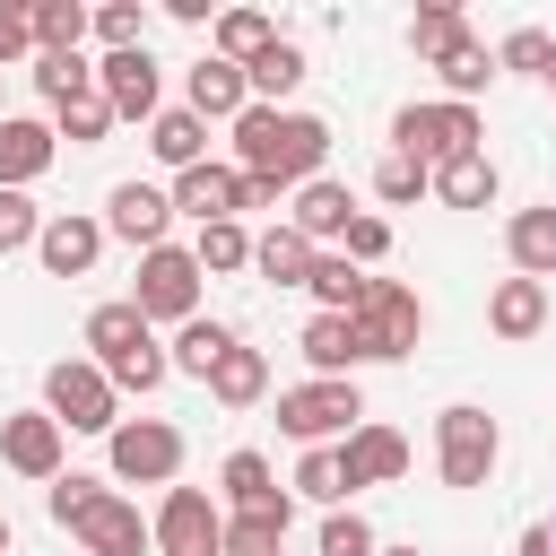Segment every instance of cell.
<instances>
[{"label": "cell", "mask_w": 556, "mask_h": 556, "mask_svg": "<svg viewBox=\"0 0 556 556\" xmlns=\"http://www.w3.org/2000/svg\"><path fill=\"white\" fill-rule=\"evenodd\" d=\"M0 122H9V104H0Z\"/></svg>", "instance_id": "51"}, {"label": "cell", "mask_w": 556, "mask_h": 556, "mask_svg": "<svg viewBox=\"0 0 556 556\" xmlns=\"http://www.w3.org/2000/svg\"><path fill=\"white\" fill-rule=\"evenodd\" d=\"M304 356H313V374L365 365V356H356V321H348V313H313V321H304Z\"/></svg>", "instance_id": "28"}, {"label": "cell", "mask_w": 556, "mask_h": 556, "mask_svg": "<svg viewBox=\"0 0 556 556\" xmlns=\"http://www.w3.org/2000/svg\"><path fill=\"white\" fill-rule=\"evenodd\" d=\"M513 556H556V530H547V521H530V530H521V547H513Z\"/></svg>", "instance_id": "48"}, {"label": "cell", "mask_w": 556, "mask_h": 556, "mask_svg": "<svg viewBox=\"0 0 556 556\" xmlns=\"http://www.w3.org/2000/svg\"><path fill=\"white\" fill-rule=\"evenodd\" d=\"M0 460L17 478H61V417L52 408H26V417H0Z\"/></svg>", "instance_id": "13"}, {"label": "cell", "mask_w": 556, "mask_h": 556, "mask_svg": "<svg viewBox=\"0 0 556 556\" xmlns=\"http://www.w3.org/2000/svg\"><path fill=\"white\" fill-rule=\"evenodd\" d=\"M261 391H269V356L261 348H226V365L208 374V400L217 408H252Z\"/></svg>", "instance_id": "26"}, {"label": "cell", "mask_w": 556, "mask_h": 556, "mask_svg": "<svg viewBox=\"0 0 556 556\" xmlns=\"http://www.w3.org/2000/svg\"><path fill=\"white\" fill-rule=\"evenodd\" d=\"M43 504H52L61 530H78L87 556H148V547H156V521H139L130 495H113V486H96V478H78V469H61V478L43 486Z\"/></svg>", "instance_id": "2"}, {"label": "cell", "mask_w": 556, "mask_h": 556, "mask_svg": "<svg viewBox=\"0 0 556 556\" xmlns=\"http://www.w3.org/2000/svg\"><path fill=\"white\" fill-rule=\"evenodd\" d=\"M547 530H556V521H547Z\"/></svg>", "instance_id": "53"}, {"label": "cell", "mask_w": 556, "mask_h": 556, "mask_svg": "<svg viewBox=\"0 0 556 556\" xmlns=\"http://www.w3.org/2000/svg\"><path fill=\"white\" fill-rule=\"evenodd\" d=\"M165 226H174V191H156V182H113V200H104V235L156 252Z\"/></svg>", "instance_id": "12"}, {"label": "cell", "mask_w": 556, "mask_h": 556, "mask_svg": "<svg viewBox=\"0 0 556 556\" xmlns=\"http://www.w3.org/2000/svg\"><path fill=\"white\" fill-rule=\"evenodd\" d=\"M87 348H96V365L113 374V391H156V382L174 374V356L156 348V321H148L130 295L87 313Z\"/></svg>", "instance_id": "3"}, {"label": "cell", "mask_w": 556, "mask_h": 556, "mask_svg": "<svg viewBox=\"0 0 556 556\" xmlns=\"http://www.w3.org/2000/svg\"><path fill=\"white\" fill-rule=\"evenodd\" d=\"M0 556H9V513H0Z\"/></svg>", "instance_id": "49"}, {"label": "cell", "mask_w": 556, "mask_h": 556, "mask_svg": "<svg viewBox=\"0 0 556 556\" xmlns=\"http://www.w3.org/2000/svg\"><path fill=\"white\" fill-rule=\"evenodd\" d=\"M434 70H443V87H452V104H469L486 78H495V52L478 43V35H460V43H443L434 52Z\"/></svg>", "instance_id": "29"}, {"label": "cell", "mask_w": 556, "mask_h": 556, "mask_svg": "<svg viewBox=\"0 0 556 556\" xmlns=\"http://www.w3.org/2000/svg\"><path fill=\"white\" fill-rule=\"evenodd\" d=\"M243 104H252V78H243L235 61H217V52L191 61V113H200V122H235Z\"/></svg>", "instance_id": "18"}, {"label": "cell", "mask_w": 556, "mask_h": 556, "mask_svg": "<svg viewBox=\"0 0 556 556\" xmlns=\"http://www.w3.org/2000/svg\"><path fill=\"white\" fill-rule=\"evenodd\" d=\"M235 191H243V174H235V165H208V156H200L191 174H174V208L200 217V226H226V217H235Z\"/></svg>", "instance_id": "17"}, {"label": "cell", "mask_w": 556, "mask_h": 556, "mask_svg": "<svg viewBox=\"0 0 556 556\" xmlns=\"http://www.w3.org/2000/svg\"><path fill=\"white\" fill-rule=\"evenodd\" d=\"M486 321H495V339H539L547 330V287L539 278H504L495 304H486Z\"/></svg>", "instance_id": "24"}, {"label": "cell", "mask_w": 556, "mask_h": 556, "mask_svg": "<svg viewBox=\"0 0 556 556\" xmlns=\"http://www.w3.org/2000/svg\"><path fill=\"white\" fill-rule=\"evenodd\" d=\"M460 35H469L460 9H417V17H408V52H426V61H434L443 43H460Z\"/></svg>", "instance_id": "41"}, {"label": "cell", "mask_w": 556, "mask_h": 556, "mask_svg": "<svg viewBox=\"0 0 556 556\" xmlns=\"http://www.w3.org/2000/svg\"><path fill=\"white\" fill-rule=\"evenodd\" d=\"M321 556H382V547H374V521H365V513H330V521H321Z\"/></svg>", "instance_id": "43"}, {"label": "cell", "mask_w": 556, "mask_h": 556, "mask_svg": "<svg viewBox=\"0 0 556 556\" xmlns=\"http://www.w3.org/2000/svg\"><path fill=\"white\" fill-rule=\"evenodd\" d=\"M495 70H556V35H539V26H513V35L495 43Z\"/></svg>", "instance_id": "40"}, {"label": "cell", "mask_w": 556, "mask_h": 556, "mask_svg": "<svg viewBox=\"0 0 556 556\" xmlns=\"http://www.w3.org/2000/svg\"><path fill=\"white\" fill-rule=\"evenodd\" d=\"M52 148H61V130H52V122L9 113V122H0V191H26V182L52 165Z\"/></svg>", "instance_id": "16"}, {"label": "cell", "mask_w": 556, "mask_h": 556, "mask_svg": "<svg viewBox=\"0 0 556 556\" xmlns=\"http://www.w3.org/2000/svg\"><path fill=\"white\" fill-rule=\"evenodd\" d=\"M382 556H426V547H382Z\"/></svg>", "instance_id": "50"}, {"label": "cell", "mask_w": 556, "mask_h": 556, "mask_svg": "<svg viewBox=\"0 0 556 556\" xmlns=\"http://www.w3.org/2000/svg\"><path fill=\"white\" fill-rule=\"evenodd\" d=\"M495 452H504V434H495V417H486V408L452 400V408L434 417V460H443V486H486V478H495Z\"/></svg>", "instance_id": "9"}, {"label": "cell", "mask_w": 556, "mask_h": 556, "mask_svg": "<svg viewBox=\"0 0 556 556\" xmlns=\"http://www.w3.org/2000/svg\"><path fill=\"white\" fill-rule=\"evenodd\" d=\"M339 243H348V261H356V269H365V261H382V252H391V226H382V217H365V208H356V217H348V235H339Z\"/></svg>", "instance_id": "45"}, {"label": "cell", "mask_w": 556, "mask_h": 556, "mask_svg": "<svg viewBox=\"0 0 556 556\" xmlns=\"http://www.w3.org/2000/svg\"><path fill=\"white\" fill-rule=\"evenodd\" d=\"M35 252H43V269L52 278H87L96 269V252H104V217H43V235H35Z\"/></svg>", "instance_id": "15"}, {"label": "cell", "mask_w": 556, "mask_h": 556, "mask_svg": "<svg viewBox=\"0 0 556 556\" xmlns=\"http://www.w3.org/2000/svg\"><path fill=\"white\" fill-rule=\"evenodd\" d=\"M243 78H252V104H278V96H295V87H304V43H287V35H278L261 61H243Z\"/></svg>", "instance_id": "27"}, {"label": "cell", "mask_w": 556, "mask_h": 556, "mask_svg": "<svg viewBox=\"0 0 556 556\" xmlns=\"http://www.w3.org/2000/svg\"><path fill=\"white\" fill-rule=\"evenodd\" d=\"M104 443H113V478H130V486H174V469H182V434L165 417H122Z\"/></svg>", "instance_id": "10"}, {"label": "cell", "mask_w": 556, "mask_h": 556, "mask_svg": "<svg viewBox=\"0 0 556 556\" xmlns=\"http://www.w3.org/2000/svg\"><path fill=\"white\" fill-rule=\"evenodd\" d=\"M339 460H348V478H356V486H391V478L408 469V443H400L391 426H356V434L339 443Z\"/></svg>", "instance_id": "19"}, {"label": "cell", "mask_w": 556, "mask_h": 556, "mask_svg": "<svg viewBox=\"0 0 556 556\" xmlns=\"http://www.w3.org/2000/svg\"><path fill=\"white\" fill-rule=\"evenodd\" d=\"M113 122H122V113L104 104V87H96V96H78V104H61V139H70V148H96Z\"/></svg>", "instance_id": "38"}, {"label": "cell", "mask_w": 556, "mask_h": 556, "mask_svg": "<svg viewBox=\"0 0 556 556\" xmlns=\"http://www.w3.org/2000/svg\"><path fill=\"white\" fill-rule=\"evenodd\" d=\"M348 321H356V356H365V365H391V356H408V348H417L426 304H417V287L374 278V287H365V304H356Z\"/></svg>", "instance_id": "6"}, {"label": "cell", "mask_w": 556, "mask_h": 556, "mask_svg": "<svg viewBox=\"0 0 556 556\" xmlns=\"http://www.w3.org/2000/svg\"><path fill=\"white\" fill-rule=\"evenodd\" d=\"M547 78H556V70H547Z\"/></svg>", "instance_id": "52"}, {"label": "cell", "mask_w": 556, "mask_h": 556, "mask_svg": "<svg viewBox=\"0 0 556 556\" xmlns=\"http://www.w3.org/2000/svg\"><path fill=\"white\" fill-rule=\"evenodd\" d=\"M87 26H96V9H78V0H35V52H78Z\"/></svg>", "instance_id": "31"}, {"label": "cell", "mask_w": 556, "mask_h": 556, "mask_svg": "<svg viewBox=\"0 0 556 556\" xmlns=\"http://www.w3.org/2000/svg\"><path fill=\"white\" fill-rule=\"evenodd\" d=\"M17 52H35V9H0V70Z\"/></svg>", "instance_id": "46"}, {"label": "cell", "mask_w": 556, "mask_h": 556, "mask_svg": "<svg viewBox=\"0 0 556 556\" xmlns=\"http://www.w3.org/2000/svg\"><path fill=\"white\" fill-rule=\"evenodd\" d=\"M226 495H235V513H295L287 504V486H278V469L261 460V452H226Z\"/></svg>", "instance_id": "20"}, {"label": "cell", "mask_w": 556, "mask_h": 556, "mask_svg": "<svg viewBox=\"0 0 556 556\" xmlns=\"http://www.w3.org/2000/svg\"><path fill=\"white\" fill-rule=\"evenodd\" d=\"M295 486H304L313 504H330V513H339V504L356 495V478H348V460H339V443H321V452H304V469H295Z\"/></svg>", "instance_id": "35"}, {"label": "cell", "mask_w": 556, "mask_h": 556, "mask_svg": "<svg viewBox=\"0 0 556 556\" xmlns=\"http://www.w3.org/2000/svg\"><path fill=\"white\" fill-rule=\"evenodd\" d=\"M278 426L295 434V443H330V434H356L365 426V400H356V382L348 374H313V382H295V391H278Z\"/></svg>", "instance_id": "7"}, {"label": "cell", "mask_w": 556, "mask_h": 556, "mask_svg": "<svg viewBox=\"0 0 556 556\" xmlns=\"http://www.w3.org/2000/svg\"><path fill=\"white\" fill-rule=\"evenodd\" d=\"M156 547L165 556H226V513L200 486H165L156 504Z\"/></svg>", "instance_id": "11"}, {"label": "cell", "mask_w": 556, "mask_h": 556, "mask_svg": "<svg viewBox=\"0 0 556 556\" xmlns=\"http://www.w3.org/2000/svg\"><path fill=\"white\" fill-rule=\"evenodd\" d=\"M43 235V217H35V200L26 191H0V252H26Z\"/></svg>", "instance_id": "44"}, {"label": "cell", "mask_w": 556, "mask_h": 556, "mask_svg": "<svg viewBox=\"0 0 556 556\" xmlns=\"http://www.w3.org/2000/svg\"><path fill=\"white\" fill-rule=\"evenodd\" d=\"M243 208H278V182H261V174H243V191H235V217Z\"/></svg>", "instance_id": "47"}, {"label": "cell", "mask_w": 556, "mask_h": 556, "mask_svg": "<svg viewBox=\"0 0 556 556\" xmlns=\"http://www.w3.org/2000/svg\"><path fill=\"white\" fill-rule=\"evenodd\" d=\"M313 261H321V252H313L295 226H269V235H252V269H261L269 287H304V278H313Z\"/></svg>", "instance_id": "23"}, {"label": "cell", "mask_w": 556, "mask_h": 556, "mask_svg": "<svg viewBox=\"0 0 556 556\" xmlns=\"http://www.w3.org/2000/svg\"><path fill=\"white\" fill-rule=\"evenodd\" d=\"M96 35H104V52H139L148 9H139V0H104V9H96Z\"/></svg>", "instance_id": "39"}, {"label": "cell", "mask_w": 556, "mask_h": 556, "mask_svg": "<svg viewBox=\"0 0 556 556\" xmlns=\"http://www.w3.org/2000/svg\"><path fill=\"white\" fill-rule=\"evenodd\" d=\"M304 287H313V295H321V313H356V304H365V287H374V278H365V269H356V261H348V252H321V261H313V278H304Z\"/></svg>", "instance_id": "30"}, {"label": "cell", "mask_w": 556, "mask_h": 556, "mask_svg": "<svg viewBox=\"0 0 556 556\" xmlns=\"http://www.w3.org/2000/svg\"><path fill=\"white\" fill-rule=\"evenodd\" d=\"M43 408L61 417V434H113L122 426V391H113V374L96 356H61L43 374Z\"/></svg>", "instance_id": "5"}, {"label": "cell", "mask_w": 556, "mask_h": 556, "mask_svg": "<svg viewBox=\"0 0 556 556\" xmlns=\"http://www.w3.org/2000/svg\"><path fill=\"white\" fill-rule=\"evenodd\" d=\"M348 217H356L348 182H330V174H321V182H304V191H295V217H287V226H295L304 243H321V235H348Z\"/></svg>", "instance_id": "22"}, {"label": "cell", "mask_w": 556, "mask_h": 556, "mask_svg": "<svg viewBox=\"0 0 556 556\" xmlns=\"http://www.w3.org/2000/svg\"><path fill=\"white\" fill-rule=\"evenodd\" d=\"M35 87H43V96H52V113H61V104L96 96V70H87L78 52H35Z\"/></svg>", "instance_id": "32"}, {"label": "cell", "mask_w": 556, "mask_h": 556, "mask_svg": "<svg viewBox=\"0 0 556 556\" xmlns=\"http://www.w3.org/2000/svg\"><path fill=\"white\" fill-rule=\"evenodd\" d=\"M287 547V513H235L226 521V556H278Z\"/></svg>", "instance_id": "37"}, {"label": "cell", "mask_w": 556, "mask_h": 556, "mask_svg": "<svg viewBox=\"0 0 556 556\" xmlns=\"http://www.w3.org/2000/svg\"><path fill=\"white\" fill-rule=\"evenodd\" d=\"M191 261L200 269H252V235H243V217H226V226H200V243H191Z\"/></svg>", "instance_id": "36"}, {"label": "cell", "mask_w": 556, "mask_h": 556, "mask_svg": "<svg viewBox=\"0 0 556 556\" xmlns=\"http://www.w3.org/2000/svg\"><path fill=\"white\" fill-rule=\"evenodd\" d=\"M434 191H443L452 208H486V200H495V165H486V148H478V156H452V165L434 174Z\"/></svg>", "instance_id": "34"}, {"label": "cell", "mask_w": 556, "mask_h": 556, "mask_svg": "<svg viewBox=\"0 0 556 556\" xmlns=\"http://www.w3.org/2000/svg\"><path fill=\"white\" fill-rule=\"evenodd\" d=\"M226 348H243V339H235L226 321H208V313H200V321H182V330H174V374L208 382V374L226 365Z\"/></svg>", "instance_id": "25"}, {"label": "cell", "mask_w": 556, "mask_h": 556, "mask_svg": "<svg viewBox=\"0 0 556 556\" xmlns=\"http://www.w3.org/2000/svg\"><path fill=\"white\" fill-rule=\"evenodd\" d=\"M96 87H104V104H113L122 122H156V61H148V43H139V52H104Z\"/></svg>", "instance_id": "14"}, {"label": "cell", "mask_w": 556, "mask_h": 556, "mask_svg": "<svg viewBox=\"0 0 556 556\" xmlns=\"http://www.w3.org/2000/svg\"><path fill=\"white\" fill-rule=\"evenodd\" d=\"M200 261L182 252V243H156V252H139V287H130V304L148 313V321H200Z\"/></svg>", "instance_id": "8"}, {"label": "cell", "mask_w": 556, "mask_h": 556, "mask_svg": "<svg viewBox=\"0 0 556 556\" xmlns=\"http://www.w3.org/2000/svg\"><path fill=\"white\" fill-rule=\"evenodd\" d=\"M478 139H486V130H478V113H469V104H452V96H443V104H400V113H391V148H400V156H417L426 174H443L452 156H478Z\"/></svg>", "instance_id": "4"}, {"label": "cell", "mask_w": 556, "mask_h": 556, "mask_svg": "<svg viewBox=\"0 0 556 556\" xmlns=\"http://www.w3.org/2000/svg\"><path fill=\"white\" fill-rule=\"evenodd\" d=\"M504 252H513V269L521 278H556V208H521L513 226H504Z\"/></svg>", "instance_id": "21"}, {"label": "cell", "mask_w": 556, "mask_h": 556, "mask_svg": "<svg viewBox=\"0 0 556 556\" xmlns=\"http://www.w3.org/2000/svg\"><path fill=\"white\" fill-rule=\"evenodd\" d=\"M321 156H330V122L313 113H278V104H243L235 113V174H261V182H321Z\"/></svg>", "instance_id": "1"}, {"label": "cell", "mask_w": 556, "mask_h": 556, "mask_svg": "<svg viewBox=\"0 0 556 556\" xmlns=\"http://www.w3.org/2000/svg\"><path fill=\"white\" fill-rule=\"evenodd\" d=\"M148 148H156L174 174H191V165H200V113H191V104H182V113H156V122H148Z\"/></svg>", "instance_id": "33"}, {"label": "cell", "mask_w": 556, "mask_h": 556, "mask_svg": "<svg viewBox=\"0 0 556 556\" xmlns=\"http://www.w3.org/2000/svg\"><path fill=\"white\" fill-rule=\"evenodd\" d=\"M426 182H434V174H426V165H417V156H400V148H391V156H382V165H374V200H417V191H426Z\"/></svg>", "instance_id": "42"}]
</instances>
